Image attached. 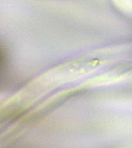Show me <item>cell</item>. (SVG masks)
I'll use <instances>...</instances> for the list:
<instances>
[{
  "label": "cell",
  "instance_id": "obj_1",
  "mask_svg": "<svg viewBox=\"0 0 132 148\" xmlns=\"http://www.w3.org/2000/svg\"><path fill=\"white\" fill-rule=\"evenodd\" d=\"M3 64H4V54H3L1 48H0V71H1V69L3 67Z\"/></svg>",
  "mask_w": 132,
  "mask_h": 148
}]
</instances>
